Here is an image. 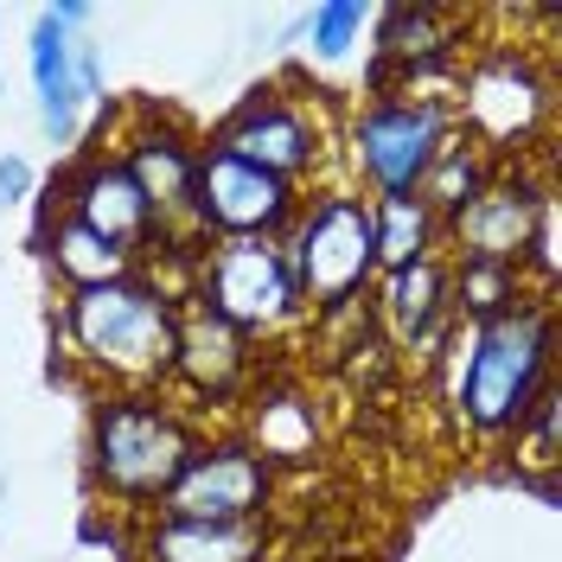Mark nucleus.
Wrapping results in <instances>:
<instances>
[{
    "label": "nucleus",
    "mask_w": 562,
    "mask_h": 562,
    "mask_svg": "<svg viewBox=\"0 0 562 562\" xmlns=\"http://www.w3.org/2000/svg\"><path fill=\"white\" fill-rule=\"evenodd\" d=\"M301 186L249 167L237 154H217L199 140V167H192V237L199 244H244V237H288Z\"/></svg>",
    "instance_id": "12"
},
{
    "label": "nucleus",
    "mask_w": 562,
    "mask_h": 562,
    "mask_svg": "<svg viewBox=\"0 0 562 562\" xmlns=\"http://www.w3.org/2000/svg\"><path fill=\"white\" fill-rule=\"evenodd\" d=\"M192 301H205L217 319H231L237 333H249L256 346L294 333L307 307L288 269L281 237H244V244H205V256L192 262Z\"/></svg>",
    "instance_id": "7"
},
{
    "label": "nucleus",
    "mask_w": 562,
    "mask_h": 562,
    "mask_svg": "<svg viewBox=\"0 0 562 562\" xmlns=\"http://www.w3.org/2000/svg\"><path fill=\"white\" fill-rule=\"evenodd\" d=\"M70 38L45 7L33 13V38H26V70H33V90H38V128L58 154H77L83 140V122H90V103L77 97V77H70Z\"/></svg>",
    "instance_id": "16"
},
{
    "label": "nucleus",
    "mask_w": 562,
    "mask_h": 562,
    "mask_svg": "<svg viewBox=\"0 0 562 562\" xmlns=\"http://www.w3.org/2000/svg\"><path fill=\"white\" fill-rule=\"evenodd\" d=\"M135 562H269V525H186L147 518Z\"/></svg>",
    "instance_id": "19"
},
{
    "label": "nucleus",
    "mask_w": 562,
    "mask_h": 562,
    "mask_svg": "<svg viewBox=\"0 0 562 562\" xmlns=\"http://www.w3.org/2000/svg\"><path fill=\"white\" fill-rule=\"evenodd\" d=\"M371 249H378V276L428 262V256H441V217L422 205L416 192L371 199Z\"/></svg>",
    "instance_id": "20"
},
{
    "label": "nucleus",
    "mask_w": 562,
    "mask_h": 562,
    "mask_svg": "<svg viewBox=\"0 0 562 562\" xmlns=\"http://www.w3.org/2000/svg\"><path fill=\"white\" fill-rule=\"evenodd\" d=\"M288 269L301 288L307 319L346 314L371 294L378 281V249H371V199L351 186H319L301 199L294 224H288Z\"/></svg>",
    "instance_id": "4"
},
{
    "label": "nucleus",
    "mask_w": 562,
    "mask_h": 562,
    "mask_svg": "<svg viewBox=\"0 0 562 562\" xmlns=\"http://www.w3.org/2000/svg\"><path fill=\"white\" fill-rule=\"evenodd\" d=\"M205 147L237 154V160H249V167H262V173H276L307 192V179L326 167V122H319V103H307L301 90L256 83V90H244L211 122Z\"/></svg>",
    "instance_id": "8"
},
{
    "label": "nucleus",
    "mask_w": 562,
    "mask_h": 562,
    "mask_svg": "<svg viewBox=\"0 0 562 562\" xmlns=\"http://www.w3.org/2000/svg\"><path fill=\"white\" fill-rule=\"evenodd\" d=\"M281 473L249 448L244 435H199L192 460L179 467L154 518H186V525H269Z\"/></svg>",
    "instance_id": "9"
},
{
    "label": "nucleus",
    "mask_w": 562,
    "mask_h": 562,
    "mask_svg": "<svg viewBox=\"0 0 562 562\" xmlns=\"http://www.w3.org/2000/svg\"><path fill=\"white\" fill-rule=\"evenodd\" d=\"M492 173H498V160H492V154H480V147H473V140H467V135L454 128V135H448V147L435 154L428 179L416 186V199H422L428 211H435L441 224H448V217H454V211L467 205V199H473V192H480V186H486Z\"/></svg>",
    "instance_id": "21"
},
{
    "label": "nucleus",
    "mask_w": 562,
    "mask_h": 562,
    "mask_svg": "<svg viewBox=\"0 0 562 562\" xmlns=\"http://www.w3.org/2000/svg\"><path fill=\"white\" fill-rule=\"evenodd\" d=\"M179 294L154 269H135L103 288H77L58 307L65 358L109 390H167L173 378Z\"/></svg>",
    "instance_id": "2"
},
{
    "label": "nucleus",
    "mask_w": 562,
    "mask_h": 562,
    "mask_svg": "<svg viewBox=\"0 0 562 562\" xmlns=\"http://www.w3.org/2000/svg\"><path fill=\"white\" fill-rule=\"evenodd\" d=\"M262 378V351L249 333L217 319L205 301L179 294V333H173V378L167 384L199 396V403H244L249 384Z\"/></svg>",
    "instance_id": "14"
},
{
    "label": "nucleus",
    "mask_w": 562,
    "mask_h": 562,
    "mask_svg": "<svg viewBox=\"0 0 562 562\" xmlns=\"http://www.w3.org/2000/svg\"><path fill=\"white\" fill-rule=\"evenodd\" d=\"M530 294V281L505 262H448V301H454V326H473V319H492L505 307H518Z\"/></svg>",
    "instance_id": "22"
},
{
    "label": "nucleus",
    "mask_w": 562,
    "mask_h": 562,
    "mask_svg": "<svg viewBox=\"0 0 562 562\" xmlns=\"http://www.w3.org/2000/svg\"><path fill=\"white\" fill-rule=\"evenodd\" d=\"M199 422L167 390H103L83 435L90 486L122 512H154L199 448Z\"/></svg>",
    "instance_id": "3"
},
{
    "label": "nucleus",
    "mask_w": 562,
    "mask_h": 562,
    "mask_svg": "<svg viewBox=\"0 0 562 562\" xmlns=\"http://www.w3.org/2000/svg\"><path fill=\"white\" fill-rule=\"evenodd\" d=\"M428 364L448 371V403L473 441H512L557 384V314L543 294H525L505 314L454 326Z\"/></svg>",
    "instance_id": "1"
},
{
    "label": "nucleus",
    "mask_w": 562,
    "mask_h": 562,
    "mask_svg": "<svg viewBox=\"0 0 562 562\" xmlns=\"http://www.w3.org/2000/svg\"><path fill=\"white\" fill-rule=\"evenodd\" d=\"M557 422H562V396H557V384L543 390V396H537V409H530L525 416V428H518V435H512V441H518V467H537V473H543V486H550V467H557Z\"/></svg>",
    "instance_id": "24"
},
{
    "label": "nucleus",
    "mask_w": 562,
    "mask_h": 562,
    "mask_svg": "<svg viewBox=\"0 0 562 562\" xmlns=\"http://www.w3.org/2000/svg\"><path fill=\"white\" fill-rule=\"evenodd\" d=\"M557 217L550 173H530V160H505L498 173L441 224V249H454L460 262H505L525 276V256L537 231Z\"/></svg>",
    "instance_id": "10"
},
{
    "label": "nucleus",
    "mask_w": 562,
    "mask_h": 562,
    "mask_svg": "<svg viewBox=\"0 0 562 562\" xmlns=\"http://www.w3.org/2000/svg\"><path fill=\"white\" fill-rule=\"evenodd\" d=\"M473 13L435 7V0H396L384 13H371V70L364 90L371 97H403L422 90L428 77H460L473 58Z\"/></svg>",
    "instance_id": "11"
},
{
    "label": "nucleus",
    "mask_w": 562,
    "mask_h": 562,
    "mask_svg": "<svg viewBox=\"0 0 562 562\" xmlns=\"http://www.w3.org/2000/svg\"><path fill=\"white\" fill-rule=\"evenodd\" d=\"M33 192H38V167L26 160V154L7 147V154H0V211H20Z\"/></svg>",
    "instance_id": "25"
},
{
    "label": "nucleus",
    "mask_w": 562,
    "mask_h": 562,
    "mask_svg": "<svg viewBox=\"0 0 562 562\" xmlns=\"http://www.w3.org/2000/svg\"><path fill=\"white\" fill-rule=\"evenodd\" d=\"M448 135H454V103L448 97H428V90L371 97L346 128L351 192H371V199L416 192L435 167V154L448 147Z\"/></svg>",
    "instance_id": "6"
},
{
    "label": "nucleus",
    "mask_w": 562,
    "mask_h": 562,
    "mask_svg": "<svg viewBox=\"0 0 562 562\" xmlns=\"http://www.w3.org/2000/svg\"><path fill=\"white\" fill-rule=\"evenodd\" d=\"M52 205L65 211V217H77L83 231H97V237H109V244H122L128 256L147 262V249H154V211H147L135 173L122 167L115 147H90V154H77L65 173H58Z\"/></svg>",
    "instance_id": "13"
},
{
    "label": "nucleus",
    "mask_w": 562,
    "mask_h": 562,
    "mask_svg": "<svg viewBox=\"0 0 562 562\" xmlns=\"http://www.w3.org/2000/svg\"><path fill=\"white\" fill-rule=\"evenodd\" d=\"M371 326L384 333L390 351H435L448 346L454 333V301H448V256H428V262H409L396 276L371 281Z\"/></svg>",
    "instance_id": "15"
},
{
    "label": "nucleus",
    "mask_w": 562,
    "mask_h": 562,
    "mask_svg": "<svg viewBox=\"0 0 562 562\" xmlns=\"http://www.w3.org/2000/svg\"><path fill=\"white\" fill-rule=\"evenodd\" d=\"M249 422H244V441L269 467H301L314 460V441H319V416H314V396L301 384H281V378H256L249 384Z\"/></svg>",
    "instance_id": "17"
},
{
    "label": "nucleus",
    "mask_w": 562,
    "mask_h": 562,
    "mask_svg": "<svg viewBox=\"0 0 562 562\" xmlns=\"http://www.w3.org/2000/svg\"><path fill=\"white\" fill-rule=\"evenodd\" d=\"M448 103H454L460 135L505 167V160H525L530 147L550 140L557 77L537 65L525 45H473Z\"/></svg>",
    "instance_id": "5"
},
{
    "label": "nucleus",
    "mask_w": 562,
    "mask_h": 562,
    "mask_svg": "<svg viewBox=\"0 0 562 562\" xmlns=\"http://www.w3.org/2000/svg\"><path fill=\"white\" fill-rule=\"evenodd\" d=\"M33 244H38V256H45V269L65 281V294H77V288H103V281H122V276L140 269V256H128L122 244H109V237H97V231H83V224L65 217L58 205H45Z\"/></svg>",
    "instance_id": "18"
},
{
    "label": "nucleus",
    "mask_w": 562,
    "mask_h": 562,
    "mask_svg": "<svg viewBox=\"0 0 562 562\" xmlns=\"http://www.w3.org/2000/svg\"><path fill=\"white\" fill-rule=\"evenodd\" d=\"M307 58L326 70H339L371 38V7L364 0H319V7H307Z\"/></svg>",
    "instance_id": "23"
},
{
    "label": "nucleus",
    "mask_w": 562,
    "mask_h": 562,
    "mask_svg": "<svg viewBox=\"0 0 562 562\" xmlns=\"http://www.w3.org/2000/svg\"><path fill=\"white\" fill-rule=\"evenodd\" d=\"M0 26H7V20H0Z\"/></svg>",
    "instance_id": "26"
}]
</instances>
